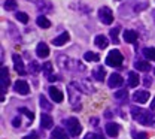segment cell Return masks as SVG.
<instances>
[{
    "instance_id": "cell-1",
    "label": "cell",
    "mask_w": 155,
    "mask_h": 139,
    "mask_svg": "<svg viewBox=\"0 0 155 139\" xmlns=\"http://www.w3.org/2000/svg\"><path fill=\"white\" fill-rule=\"evenodd\" d=\"M130 112H131L134 121H137L139 124L154 126L155 127V114L154 112L146 111V109H142V108H137V106H131V108H130Z\"/></svg>"
},
{
    "instance_id": "cell-2",
    "label": "cell",
    "mask_w": 155,
    "mask_h": 139,
    "mask_svg": "<svg viewBox=\"0 0 155 139\" xmlns=\"http://www.w3.org/2000/svg\"><path fill=\"white\" fill-rule=\"evenodd\" d=\"M63 124L66 126V130L69 132V135L70 136H73V138H76L81 135V132H82V126H81V123H79V120L76 117H70V118H64L63 120Z\"/></svg>"
},
{
    "instance_id": "cell-3",
    "label": "cell",
    "mask_w": 155,
    "mask_h": 139,
    "mask_svg": "<svg viewBox=\"0 0 155 139\" xmlns=\"http://www.w3.org/2000/svg\"><path fill=\"white\" fill-rule=\"evenodd\" d=\"M122 61H124V56L121 54L119 49H112L106 57V64L110 67H121Z\"/></svg>"
},
{
    "instance_id": "cell-4",
    "label": "cell",
    "mask_w": 155,
    "mask_h": 139,
    "mask_svg": "<svg viewBox=\"0 0 155 139\" xmlns=\"http://www.w3.org/2000/svg\"><path fill=\"white\" fill-rule=\"evenodd\" d=\"M98 20L101 21L103 24H106V25L112 24L114 22V12H112V9L107 8V6L100 8L98 9Z\"/></svg>"
},
{
    "instance_id": "cell-5",
    "label": "cell",
    "mask_w": 155,
    "mask_h": 139,
    "mask_svg": "<svg viewBox=\"0 0 155 139\" xmlns=\"http://www.w3.org/2000/svg\"><path fill=\"white\" fill-rule=\"evenodd\" d=\"M67 90H69V100H70V103L75 106V109H78L76 105L79 103V100H81V91L75 87L73 82H70V84L67 85Z\"/></svg>"
},
{
    "instance_id": "cell-6",
    "label": "cell",
    "mask_w": 155,
    "mask_h": 139,
    "mask_svg": "<svg viewBox=\"0 0 155 139\" xmlns=\"http://www.w3.org/2000/svg\"><path fill=\"white\" fill-rule=\"evenodd\" d=\"M61 66L67 70H75V72H84L85 66L79 61V60H72V59H66V63H61Z\"/></svg>"
},
{
    "instance_id": "cell-7",
    "label": "cell",
    "mask_w": 155,
    "mask_h": 139,
    "mask_svg": "<svg viewBox=\"0 0 155 139\" xmlns=\"http://www.w3.org/2000/svg\"><path fill=\"white\" fill-rule=\"evenodd\" d=\"M73 84H75V87H76L79 91H82V93H87V94H91V93H94V87L91 85V82L88 80H81V81H73Z\"/></svg>"
},
{
    "instance_id": "cell-8",
    "label": "cell",
    "mask_w": 155,
    "mask_h": 139,
    "mask_svg": "<svg viewBox=\"0 0 155 139\" xmlns=\"http://www.w3.org/2000/svg\"><path fill=\"white\" fill-rule=\"evenodd\" d=\"M14 91L18 93L21 96H25L30 93V85L27 81H22V80H18L15 84H14Z\"/></svg>"
},
{
    "instance_id": "cell-9",
    "label": "cell",
    "mask_w": 155,
    "mask_h": 139,
    "mask_svg": "<svg viewBox=\"0 0 155 139\" xmlns=\"http://www.w3.org/2000/svg\"><path fill=\"white\" fill-rule=\"evenodd\" d=\"M149 97H151V94L146 90H139V91H134V94H133V100L136 103H146Z\"/></svg>"
},
{
    "instance_id": "cell-10",
    "label": "cell",
    "mask_w": 155,
    "mask_h": 139,
    "mask_svg": "<svg viewBox=\"0 0 155 139\" xmlns=\"http://www.w3.org/2000/svg\"><path fill=\"white\" fill-rule=\"evenodd\" d=\"M0 73H2V93L5 94L6 90H8V87H9V82H11V81H9V72H8V67L2 66Z\"/></svg>"
},
{
    "instance_id": "cell-11",
    "label": "cell",
    "mask_w": 155,
    "mask_h": 139,
    "mask_svg": "<svg viewBox=\"0 0 155 139\" xmlns=\"http://www.w3.org/2000/svg\"><path fill=\"white\" fill-rule=\"evenodd\" d=\"M122 84H124V80H122V76H121L119 73H112V75L109 76V80H107V85H109L110 88L121 87Z\"/></svg>"
},
{
    "instance_id": "cell-12",
    "label": "cell",
    "mask_w": 155,
    "mask_h": 139,
    "mask_svg": "<svg viewBox=\"0 0 155 139\" xmlns=\"http://www.w3.org/2000/svg\"><path fill=\"white\" fill-rule=\"evenodd\" d=\"M49 96H51V99L54 100L55 103H61L63 100H64V96H63V91L61 90H58L57 87H49Z\"/></svg>"
},
{
    "instance_id": "cell-13",
    "label": "cell",
    "mask_w": 155,
    "mask_h": 139,
    "mask_svg": "<svg viewBox=\"0 0 155 139\" xmlns=\"http://www.w3.org/2000/svg\"><path fill=\"white\" fill-rule=\"evenodd\" d=\"M40 124H42V129H52L54 127V120L52 117L49 115V114H46V112H43L42 114V117H40Z\"/></svg>"
},
{
    "instance_id": "cell-14",
    "label": "cell",
    "mask_w": 155,
    "mask_h": 139,
    "mask_svg": "<svg viewBox=\"0 0 155 139\" xmlns=\"http://www.w3.org/2000/svg\"><path fill=\"white\" fill-rule=\"evenodd\" d=\"M12 60H14V66H15L17 73H19V75H24V73H25V67H24L22 59L19 57L18 54H14V56H12Z\"/></svg>"
},
{
    "instance_id": "cell-15",
    "label": "cell",
    "mask_w": 155,
    "mask_h": 139,
    "mask_svg": "<svg viewBox=\"0 0 155 139\" xmlns=\"http://www.w3.org/2000/svg\"><path fill=\"white\" fill-rule=\"evenodd\" d=\"M104 130H106L107 136L115 138V136H118V133H119V126H118L116 123H107V124L104 126Z\"/></svg>"
},
{
    "instance_id": "cell-16",
    "label": "cell",
    "mask_w": 155,
    "mask_h": 139,
    "mask_svg": "<svg viewBox=\"0 0 155 139\" xmlns=\"http://www.w3.org/2000/svg\"><path fill=\"white\" fill-rule=\"evenodd\" d=\"M36 54H38V57H40V59H46V57L49 56V48H48V45L43 43V42L38 43V46H36Z\"/></svg>"
},
{
    "instance_id": "cell-17",
    "label": "cell",
    "mask_w": 155,
    "mask_h": 139,
    "mask_svg": "<svg viewBox=\"0 0 155 139\" xmlns=\"http://www.w3.org/2000/svg\"><path fill=\"white\" fill-rule=\"evenodd\" d=\"M137 39H139L137 32H134V30H125V32H124V40H125L127 43H136Z\"/></svg>"
},
{
    "instance_id": "cell-18",
    "label": "cell",
    "mask_w": 155,
    "mask_h": 139,
    "mask_svg": "<svg viewBox=\"0 0 155 139\" xmlns=\"http://www.w3.org/2000/svg\"><path fill=\"white\" fill-rule=\"evenodd\" d=\"M70 39V36H69V33L67 32H64V33H61L60 36H57L55 39L52 40V43H54V46H63L64 43H67Z\"/></svg>"
},
{
    "instance_id": "cell-19",
    "label": "cell",
    "mask_w": 155,
    "mask_h": 139,
    "mask_svg": "<svg viewBox=\"0 0 155 139\" xmlns=\"http://www.w3.org/2000/svg\"><path fill=\"white\" fill-rule=\"evenodd\" d=\"M51 139H69L67 138V132L63 127H55L51 133Z\"/></svg>"
},
{
    "instance_id": "cell-20",
    "label": "cell",
    "mask_w": 155,
    "mask_h": 139,
    "mask_svg": "<svg viewBox=\"0 0 155 139\" xmlns=\"http://www.w3.org/2000/svg\"><path fill=\"white\" fill-rule=\"evenodd\" d=\"M94 43H96L97 48H100V49H104V48H107V45H109V40L106 36H103V35H98L96 36V39H94Z\"/></svg>"
},
{
    "instance_id": "cell-21",
    "label": "cell",
    "mask_w": 155,
    "mask_h": 139,
    "mask_svg": "<svg viewBox=\"0 0 155 139\" xmlns=\"http://www.w3.org/2000/svg\"><path fill=\"white\" fill-rule=\"evenodd\" d=\"M93 76H94V80H97V81H103L104 76H106L104 67H103V66H97L96 69L93 70Z\"/></svg>"
},
{
    "instance_id": "cell-22",
    "label": "cell",
    "mask_w": 155,
    "mask_h": 139,
    "mask_svg": "<svg viewBox=\"0 0 155 139\" xmlns=\"http://www.w3.org/2000/svg\"><path fill=\"white\" fill-rule=\"evenodd\" d=\"M39 105H40V108H42V111H51L54 106H52V103H49V100L46 99L43 94L42 96H39Z\"/></svg>"
},
{
    "instance_id": "cell-23",
    "label": "cell",
    "mask_w": 155,
    "mask_h": 139,
    "mask_svg": "<svg viewBox=\"0 0 155 139\" xmlns=\"http://www.w3.org/2000/svg\"><path fill=\"white\" fill-rule=\"evenodd\" d=\"M134 67L139 70V72H148L151 69V64L148 61H143V60H137L134 63Z\"/></svg>"
},
{
    "instance_id": "cell-24",
    "label": "cell",
    "mask_w": 155,
    "mask_h": 139,
    "mask_svg": "<svg viewBox=\"0 0 155 139\" xmlns=\"http://www.w3.org/2000/svg\"><path fill=\"white\" fill-rule=\"evenodd\" d=\"M139 82H140L139 75H137L136 72H128V85L134 88V87H137V85H139Z\"/></svg>"
},
{
    "instance_id": "cell-25",
    "label": "cell",
    "mask_w": 155,
    "mask_h": 139,
    "mask_svg": "<svg viewBox=\"0 0 155 139\" xmlns=\"http://www.w3.org/2000/svg\"><path fill=\"white\" fill-rule=\"evenodd\" d=\"M36 22H38V25L40 29H49V27H51V21L48 20L45 15H39Z\"/></svg>"
},
{
    "instance_id": "cell-26",
    "label": "cell",
    "mask_w": 155,
    "mask_h": 139,
    "mask_svg": "<svg viewBox=\"0 0 155 139\" xmlns=\"http://www.w3.org/2000/svg\"><path fill=\"white\" fill-rule=\"evenodd\" d=\"M115 100L118 102H127L128 100V91L127 90H119V91H115Z\"/></svg>"
},
{
    "instance_id": "cell-27",
    "label": "cell",
    "mask_w": 155,
    "mask_h": 139,
    "mask_svg": "<svg viewBox=\"0 0 155 139\" xmlns=\"http://www.w3.org/2000/svg\"><path fill=\"white\" fill-rule=\"evenodd\" d=\"M42 72H43V75L49 80L51 76H52V63H49V61H46L43 66H42Z\"/></svg>"
},
{
    "instance_id": "cell-28",
    "label": "cell",
    "mask_w": 155,
    "mask_h": 139,
    "mask_svg": "<svg viewBox=\"0 0 155 139\" xmlns=\"http://www.w3.org/2000/svg\"><path fill=\"white\" fill-rule=\"evenodd\" d=\"M42 70V66L39 64L38 61H30V64H28V72L31 73V75H36Z\"/></svg>"
},
{
    "instance_id": "cell-29",
    "label": "cell",
    "mask_w": 155,
    "mask_h": 139,
    "mask_svg": "<svg viewBox=\"0 0 155 139\" xmlns=\"http://www.w3.org/2000/svg\"><path fill=\"white\" fill-rule=\"evenodd\" d=\"M18 112L19 114H24V115H25V118L28 120V123H31V121L35 120V114H33L30 109H27V108H19Z\"/></svg>"
},
{
    "instance_id": "cell-30",
    "label": "cell",
    "mask_w": 155,
    "mask_h": 139,
    "mask_svg": "<svg viewBox=\"0 0 155 139\" xmlns=\"http://www.w3.org/2000/svg\"><path fill=\"white\" fill-rule=\"evenodd\" d=\"M142 53H143V56H145L148 60L155 61V48H143Z\"/></svg>"
},
{
    "instance_id": "cell-31",
    "label": "cell",
    "mask_w": 155,
    "mask_h": 139,
    "mask_svg": "<svg viewBox=\"0 0 155 139\" xmlns=\"http://www.w3.org/2000/svg\"><path fill=\"white\" fill-rule=\"evenodd\" d=\"M84 59L87 60V61H100V56H98L97 53H91V51H88V53H85Z\"/></svg>"
},
{
    "instance_id": "cell-32",
    "label": "cell",
    "mask_w": 155,
    "mask_h": 139,
    "mask_svg": "<svg viewBox=\"0 0 155 139\" xmlns=\"http://www.w3.org/2000/svg\"><path fill=\"white\" fill-rule=\"evenodd\" d=\"M17 6H18V5H17V0H6V2L3 3L5 11H14Z\"/></svg>"
},
{
    "instance_id": "cell-33",
    "label": "cell",
    "mask_w": 155,
    "mask_h": 139,
    "mask_svg": "<svg viewBox=\"0 0 155 139\" xmlns=\"http://www.w3.org/2000/svg\"><path fill=\"white\" fill-rule=\"evenodd\" d=\"M109 35H110V39H112V42H115V43H119V38H118V35H119V27H115V29H112V30L109 32Z\"/></svg>"
},
{
    "instance_id": "cell-34",
    "label": "cell",
    "mask_w": 155,
    "mask_h": 139,
    "mask_svg": "<svg viewBox=\"0 0 155 139\" xmlns=\"http://www.w3.org/2000/svg\"><path fill=\"white\" fill-rule=\"evenodd\" d=\"M15 17H17V20H18L19 22H22V24H27L28 20H30V18H28V15H27V14H24V12H17V15H15Z\"/></svg>"
},
{
    "instance_id": "cell-35",
    "label": "cell",
    "mask_w": 155,
    "mask_h": 139,
    "mask_svg": "<svg viewBox=\"0 0 155 139\" xmlns=\"http://www.w3.org/2000/svg\"><path fill=\"white\" fill-rule=\"evenodd\" d=\"M8 25H9V29H11V32H9V36H11V38H14L15 40H19V39H21V38H19V35L17 33V29H15V25H14V24H8Z\"/></svg>"
},
{
    "instance_id": "cell-36",
    "label": "cell",
    "mask_w": 155,
    "mask_h": 139,
    "mask_svg": "<svg viewBox=\"0 0 155 139\" xmlns=\"http://www.w3.org/2000/svg\"><path fill=\"white\" fill-rule=\"evenodd\" d=\"M39 11H40V12H51V11H52V5H51V3H42V5L39 6Z\"/></svg>"
},
{
    "instance_id": "cell-37",
    "label": "cell",
    "mask_w": 155,
    "mask_h": 139,
    "mask_svg": "<svg viewBox=\"0 0 155 139\" xmlns=\"http://www.w3.org/2000/svg\"><path fill=\"white\" fill-rule=\"evenodd\" d=\"M133 138L134 139H148V135L145 132H136L133 130Z\"/></svg>"
},
{
    "instance_id": "cell-38",
    "label": "cell",
    "mask_w": 155,
    "mask_h": 139,
    "mask_svg": "<svg viewBox=\"0 0 155 139\" xmlns=\"http://www.w3.org/2000/svg\"><path fill=\"white\" fill-rule=\"evenodd\" d=\"M12 126H14L15 129H21V126H22V121H21V115H18V117H15V118L12 120Z\"/></svg>"
},
{
    "instance_id": "cell-39",
    "label": "cell",
    "mask_w": 155,
    "mask_h": 139,
    "mask_svg": "<svg viewBox=\"0 0 155 139\" xmlns=\"http://www.w3.org/2000/svg\"><path fill=\"white\" fill-rule=\"evenodd\" d=\"M84 139H104L100 133H87Z\"/></svg>"
},
{
    "instance_id": "cell-40",
    "label": "cell",
    "mask_w": 155,
    "mask_h": 139,
    "mask_svg": "<svg viewBox=\"0 0 155 139\" xmlns=\"http://www.w3.org/2000/svg\"><path fill=\"white\" fill-rule=\"evenodd\" d=\"M22 139H38V133L36 132H31V133H28L27 136H24Z\"/></svg>"
},
{
    "instance_id": "cell-41",
    "label": "cell",
    "mask_w": 155,
    "mask_h": 139,
    "mask_svg": "<svg viewBox=\"0 0 155 139\" xmlns=\"http://www.w3.org/2000/svg\"><path fill=\"white\" fill-rule=\"evenodd\" d=\"M143 84H145L146 87H149V85L152 84V80H151L149 76H145V78H143Z\"/></svg>"
},
{
    "instance_id": "cell-42",
    "label": "cell",
    "mask_w": 155,
    "mask_h": 139,
    "mask_svg": "<svg viewBox=\"0 0 155 139\" xmlns=\"http://www.w3.org/2000/svg\"><path fill=\"white\" fill-rule=\"evenodd\" d=\"M31 3H35V5H38V6H40L42 3H45V0H30Z\"/></svg>"
},
{
    "instance_id": "cell-43",
    "label": "cell",
    "mask_w": 155,
    "mask_h": 139,
    "mask_svg": "<svg viewBox=\"0 0 155 139\" xmlns=\"http://www.w3.org/2000/svg\"><path fill=\"white\" fill-rule=\"evenodd\" d=\"M48 81H51V82H54V81H60V76H58V75H52Z\"/></svg>"
},
{
    "instance_id": "cell-44",
    "label": "cell",
    "mask_w": 155,
    "mask_h": 139,
    "mask_svg": "<svg viewBox=\"0 0 155 139\" xmlns=\"http://www.w3.org/2000/svg\"><path fill=\"white\" fill-rule=\"evenodd\" d=\"M90 123H91L93 126H97V123H98V120H97V118H93V120H90Z\"/></svg>"
},
{
    "instance_id": "cell-45",
    "label": "cell",
    "mask_w": 155,
    "mask_h": 139,
    "mask_svg": "<svg viewBox=\"0 0 155 139\" xmlns=\"http://www.w3.org/2000/svg\"><path fill=\"white\" fill-rule=\"evenodd\" d=\"M151 109H152V111H155V97L152 99V102H151Z\"/></svg>"
},
{
    "instance_id": "cell-46",
    "label": "cell",
    "mask_w": 155,
    "mask_h": 139,
    "mask_svg": "<svg viewBox=\"0 0 155 139\" xmlns=\"http://www.w3.org/2000/svg\"><path fill=\"white\" fill-rule=\"evenodd\" d=\"M104 117H106V118H110V117H112V114H110V111H106V114H104Z\"/></svg>"
},
{
    "instance_id": "cell-47",
    "label": "cell",
    "mask_w": 155,
    "mask_h": 139,
    "mask_svg": "<svg viewBox=\"0 0 155 139\" xmlns=\"http://www.w3.org/2000/svg\"><path fill=\"white\" fill-rule=\"evenodd\" d=\"M152 17H154V21H155V11H152Z\"/></svg>"
},
{
    "instance_id": "cell-48",
    "label": "cell",
    "mask_w": 155,
    "mask_h": 139,
    "mask_svg": "<svg viewBox=\"0 0 155 139\" xmlns=\"http://www.w3.org/2000/svg\"><path fill=\"white\" fill-rule=\"evenodd\" d=\"M154 75H155V69H154Z\"/></svg>"
}]
</instances>
